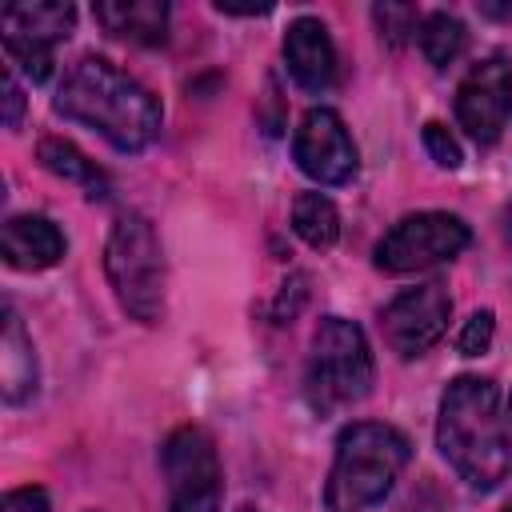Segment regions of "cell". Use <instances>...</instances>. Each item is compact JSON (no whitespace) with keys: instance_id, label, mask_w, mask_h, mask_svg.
Here are the masks:
<instances>
[{"instance_id":"obj_1","label":"cell","mask_w":512,"mask_h":512,"mask_svg":"<svg viewBox=\"0 0 512 512\" xmlns=\"http://www.w3.org/2000/svg\"><path fill=\"white\" fill-rule=\"evenodd\" d=\"M52 108L64 120L92 128L116 152H144L164 120L160 100L104 56H80L56 84Z\"/></svg>"},{"instance_id":"obj_2","label":"cell","mask_w":512,"mask_h":512,"mask_svg":"<svg viewBox=\"0 0 512 512\" xmlns=\"http://www.w3.org/2000/svg\"><path fill=\"white\" fill-rule=\"evenodd\" d=\"M436 448L448 468L472 488L492 492L512 472V432L500 412V392L484 376H456L436 412Z\"/></svg>"},{"instance_id":"obj_3","label":"cell","mask_w":512,"mask_h":512,"mask_svg":"<svg viewBox=\"0 0 512 512\" xmlns=\"http://www.w3.org/2000/svg\"><path fill=\"white\" fill-rule=\"evenodd\" d=\"M412 444L404 432L380 420H356L336 436V456L324 484L328 512H368L376 508L408 468Z\"/></svg>"},{"instance_id":"obj_4","label":"cell","mask_w":512,"mask_h":512,"mask_svg":"<svg viewBox=\"0 0 512 512\" xmlns=\"http://www.w3.org/2000/svg\"><path fill=\"white\" fill-rule=\"evenodd\" d=\"M104 276L116 292V304L132 320L148 328L164 320L168 268H164L160 236L144 212H120L112 220V232L104 240Z\"/></svg>"},{"instance_id":"obj_5","label":"cell","mask_w":512,"mask_h":512,"mask_svg":"<svg viewBox=\"0 0 512 512\" xmlns=\"http://www.w3.org/2000/svg\"><path fill=\"white\" fill-rule=\"evenodd\" d=\"M372 380H376V360L364 328L344 316H324L312 332V352L304 372L308 404L320 416H328L336 408L360 404L372 392Z\"/></svg>"},{"instance_id":"obj_6","label":"cell","mask_w":512,"mask_h":512,"mask_svg":"<svg viewBox=\"0 0 512 512\" xmlns=\"http://www.w3.org/2000/svg\"><path fill=\"white\" fill-rule=\"evenodd\" d=\"M468 240H472V228L456 212H412V216H400L376 240L372 260L388 276H408L460 256Z\"/></svg>"},{"instance_id":"obj_7","label":"cell","mask_w":512,"mask_h":512,"mask_svg":"<svg viewBox=\"0 0 512 512\" xmlns=\"http://www.w3.org/2000/svg\"><path fill=\"white\" fill-rule=\"evenodd\" d=\"M160 468L168 480V512H220L224 504V472L216 456V440L184 424L164 440Z\"/></svg>"},{"instance_id":"obj_8","label":"cell","mask_w":512,"mask_h":512,"mask_svg":"<svg viewBox=\"0 0 512 512\" xmlns=\"http://www.w3.org/2000/svg\"><path fill=\"white\" fill-rule=\"evenodd\" d=\"M4 52L8 68L24 72L32 84H44L56 64V48L76 28V8L60 0H32L4 8Z\"/></svg>"},{"instance_id":"obj_9","label":"cell","mask_w":512,"mask_h":512,"mask_svg":"<svg viewBox=\"0 0 512 512\" xmlns=\"http://www.w3.org/2000/svg\"><path fill=\"white\" fill-rule=\"evenodd\" d=\"M448 320H452V296H448V288L444 284H416V288L396 292L384 304L380 332H384V344L396 356L416 360V356H424L448 332Z\"/></svg>"},{"instance_id":"obj_10","label":"cell","mask_w":512,"mask_h":512,"mask_svg":"<svg viewBox=\"0 0 512 512\" xmlns=\"http://www.w3.org/2000/svg\"><path fill=\"white\" fill-rule=\"evenodd\" d=\"M292 160L308 180H316L324 188L348 184L360 168L356 140H352L348 124L340 120V112H332V108H308L300 116L296 136H292Z\"/></svg>"},{"instance_id":"obj_11","label":"cell","mask_w":512,"mask_h":512,"mask_svg":"<svg viewBox=\"0 0 512 512\" xmlns=\"http://www.w3.org/2000/svg\"><path fill=\"white\" fill-rule=\"evenodd\" d=\"M512 116V64L496 52L468 68V76L456 88V120L460 128L480 144H496Z\"/></svg>"},{"instance_id":"obj_12","label":"cell","mask_w":512,"mask_h":512,"mask_svg":"<svg viewBox=\"0 0 512 512\" xmlns=\"http://www.w3.org/2000/svg\"><path fill=\"white\" fill-rule=\"evenodd\" d=\"M284 68L288 76L296 80V88L320 96L336 84V72H340V60H336V44L324 28V20L316 16H296L284 32Z\"/></svg>"},{"instance_id":"obj_13","label":"cell","mask_w":512,"mask_h":512,"mask_svg":"<svg viewBox=\"0 0 512 512\" xmlns=\"http://www.w3.org/2000/svg\"><path fill=\"white\" fill-rule=\"evenodd\" d=\"M64 248H68L64 232L48 216H36V212L8 216L0 228V256L16 272H44L64 260Z\"/></svg>"},{"instance_id":"obj_14","label":"cell","mask_w":512,"mask_h":512,"mask_svg":"<svg viewBox=\"0 0 512 512\" xmlns=\"http://www.w3.org/2000/svg\"><path fill=\"white\" fill-rule=\"evenodd\" d=\"M40 368L32 336L24 332V320L12 304H4V332H0V396L4 404H28L36 396Z\"/></svg>"},{"instance_id":"obj_15","label":"cell","mask_w":512,"mask_h":512,"mask_svg":"<svg viewBox=\"0 0 512 512\" xmlns=\"http://www.w3.org/2000/svg\"><path fill=\"white\" fill-rule=\"evenodd\" d=\"M92 16L108 36H120L128 44L156 48L168 40V4L164 0H100V4H92Z\"/></svg>"},{"instance_id":"obj_16","label":"cell","mask_w":512,"mask_h":512,"mask_svg":"<svg viewBox=\"0 0 512 512\" xmlns=\"http://www.w3.org/2000/svg\"><path fill=\"white\" fill-rule=\"evenodd\" d=\"M36 160H40L52 176H60V180L76 184L88 200H104V196H108V176H104V172L96 168V160H88L72 140L44 136V140H40V148H36Z\"/></svg>"},{"instance_id":"obj_17","label":"cell","mask_w":512,"mask_h":512,"mask_svg":"<svg viewBox=\"0 0 512 512\" xmlns=\"http://www.w3.org/2000/svg\"><path fill=\"white\" fill-rule=\"evenodd\" d=\"M292 232L308 248L328 252L340 240V212H336V204L324 192H300L292 200Z\"/></svg>"},{"instance_id":"obj_18","label":"cell","mask_w":512,"mask_h":512,"mask_svg":"<svg viewBox=\"0 0 512 512\" xmlns=\"http://www.w3.org/2000/svg\"><path fill=\"white\" fill-rule=\"evenodd\" d=\"M416 40H420V52H424V60L432 68H448L468 48V28L452 12H428L420 20V28H416Z\"/></svg>"},{"instance_id":"obj_19","label":"cell","mask_w":512,"mask_h":512,"mask_svg":"<svg viewBox=\"0 0 512 512\" xmlns=\"http://www.w3.org/2000/svg\"><path fill=\"white\" fill-rule=\"evenodd\" d=\"M372 20H376V28H380V40L388 44V48H400L416 28H420V12L412 8V4H376L372 8Z\"/></svg>"},{"instance_id":"obj_20","label":"cell","mask_w":512,"mask_h":512,"mask_svg":"<svg viewBox=\"0 0 512 512\" xmlns=\"http://www.w3.org/2000/svg\"><path fill=\"white\" fill-rule=\"evenodd\" d=\"M492 336H496V312L492 308H476L464 320V328L456 332V352L460 356H480V352H488Z\"/></svg>"},{"instance_id":"obj_21","label":"cell","mask_w":512,"mask_h":512,"mask_svg":"<svg viewBox=\"0 0 512 512\" xmlns=\"http://www.w3.org/2000/svg\"><path fill=\"white\" fill-rule=\"evenodd\" d=\"M420 140H424V152L432 156L436 168H448V172L460 168V160H464V156H460V144L452 140V132H448L440 120H428L424 132H420Z\"/></svg>"},{"instance_id":"obj_22","label":"cell","mask_w":512,"mask_h":512,"mask_svg":"<svg viewBox=\"0 0 512 512\" xmlns=\"http://www.w3.org/2000/svg\"><path fill=\"white\" fill-rule=\"evenodd\" d=\"M308 276L304 272H296V276H288L284 280V288H280V300H276V324H288L296 312H300V304H304V296H308Z\"/></svg>"},{"instance_id":"obj_23","label":"cell","mask_w":512,"mask_h":512,"mask_svg":"<svg viewBox=\"0 0 512 512\" xmlns=\"http://www.w3.org/2000/svg\"><path fill=\"white\" fill-rule=\"evenodd\" d=\"M0 512H48V492H44V488H36V484L12 488V492H4Z\"/></svg>"},{"instance_id":"obj_24","label":"cell","mask_w":512,"mask_h":512,"mask_svg":"<svg viewBox=\"0 0 512 512\" xmlns=\"http://www.w3.org/2000/svg\"><path fill=\"white\" fill-rule=\"evenodd\" d=\"M0 88H4V128H20V116H24V88L16 84V72H12V68H4Z\"/></svg>"},{"instance_id":"obj_25","label":"cell","mask_w":512,"mask_h":512,"mask_svg":"<svg viewBox=\"0 0 512 512\" xmlns=\"http://www.w3.org/2000/svg\"><path fill=\"white\" fill-rule=\"evenodd\" d=\"M504 236H508V244H512V208L504 212Z\"/></svg>"},{"instance_id":"obj_26","label":"cell","mask_w":512,"mask_h":512,"mask_svg":"<svg viewBox=\"0 0 512 512\" xmlns=\"http://www.w3.org/2000/svg\"><path fill=\"white\" fill-rule=\"evenodd\" d=\"M236 512H260V508H256V504H240Z\"/></svg>"},{"instance_id":"obj_27","label":"cell","mask_w":512,"mask_h":512,"mask_svg":"<svg viewBox=\"0 0 512 512\" xmlns=\"http://www.w3.org/2000/svg\"><path fill=\"white\" fill-rule=\"evenodd\" d=\"M508 416H512V392H508Z\"/></svg>"},{"instance_id":"obj_28","label":"cell","mask_w":512,"mask_h":512,"mask_svg":"<svg viewBox=\"0 0 512 512\" xmlns=\"http://www.w3.org/2000/svg\"><path fill=\"white\" fill-rule=\"evenodd\" d=\"M504 512H512V500H508V504H504Z\"/></svg>"}]
</instances>
